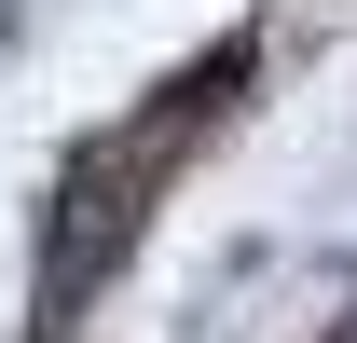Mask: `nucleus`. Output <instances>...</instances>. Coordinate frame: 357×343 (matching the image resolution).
I'll return each mask as SVG.
<instances>
[{"mask_svg": "<svg viewBox=\"0 0 357 343\" xmlns=\"http://www.w3.org/2000/svg\"><path fill=\"white\" fill-rule=\"evenodd\" d=\"M220 83H248V28H234L220 55H192V69L165 83V110H151L137 137H124V124H110V137H83V165L55 178V220H42V316H83V289L110 275V247L137 234L151 178L192 151V124L220 110Z\"/></svg>", "mask_w": 357, "mask_h": 343, "instance_id": "obj_1", "label": "nucleus"}, {"mask_svg": "<svg viewBox=\"0 0 357 343\" xmlns=\"http://www.w3.org/2000/svg\"><path fill=\"white\" fill-rule=\"evenodd\" d=\"M344 343H357V330H344Z\"/></svg>", "mask_w": 357, "mask_h": 343, "instance_id": "obj_2", "label": "nucleus"}]
</instances>
